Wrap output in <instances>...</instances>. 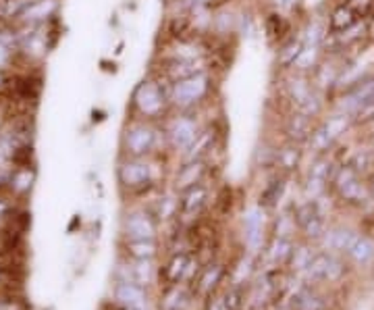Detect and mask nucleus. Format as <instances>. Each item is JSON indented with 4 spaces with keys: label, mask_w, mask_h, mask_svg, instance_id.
Here are the masks:
<instances>
[{
    "label": "nucleus",
    "mask_w": 374,
    "mask_h": 310,
    "mask_svg": "<svg viewBox=\"0 0 374 310\" xmlns=\"http://www.w3.org/2000/svg\"><path fill=\"white\" fill-rule=\"evenodd\" d=\"M215 78L210 71L196 73L192 78L175 81L171 85V104L179 113H196L213 94Z\"/></svg>",
    "instance_id": "nucleus-2"
},
{
    "label": "nucleus",
    "mask_w": 374,
    "mask_h": 310,
    "mask_svg": "<svg viewBox=\"0 0 374 310\" xmlns=\"http://www.w3.org/2000/svg\"><path fill=\"white\" fill-rule=\"evenodd\" d=\"M301 48H303L301 36H299V34L298 36L292 34L283 44L277 46V65H279L281 69H285V71H292L294 65H296V61H298Z\"/></svg>",
    "instance_id": "nucleus-17"
},
{
    "label": "nucleus",
    "mask_w": 374,
    "mask_h": 310,
    "mask_svg": "<svg viewBox=\"0 0 374 310\" xmlns=\"http://www.w3.org/2000/svg\"><path fill=\"white\" fill-rule=\"evenodd\" d=\"M354 125H368L374 121V98H371L368 102H364L354 115Z\"/></svg>",
    "instance_id": "nucleus-37"
},
{
    "label": "nucleus",
    "mask_w": 374,
    "mask_h": 310,
    "mask_svg": "<svg viewBox=\"0 0 374 310\" xmlns=\"http://www.w3.org/2000/svg\"><path fill=\"white\" fill-rule=\"evenodd\" d=\"M150 279H152L150 260H138L131 269V281L134 283H150Z\"/></svg>",
    "instance_id": "nucleus-36"
},
{
    "label": "nucleus",
    "mask_w": 374,
    "mask_h": 310,
    "mask_svg": "<svg viewBox=\"0 0 374 310\" xmlns=\"http://www.w3.org/2000/svg\"><path fill=\"white\" fill-rule=\"evenodd\" d=\"M6 85H8V76H6V71H4V69H0V92H2Z\"/></svg>",
    "instance_id": "nucleus-46"
},
{
    "label": "nucleus",
    "mask_w": 374,
    "mask_h": 310,
    "mask_svg": "<svg viewBox=\"0 0 374 310\" xmlns=\"http://www.w3.org/2000/svg\"><path fill=\"white\" fill-rule=\"evenodd\" d=\"M347 254H350L356 262L366 265V262H371L374 258V241L373 239H368V237H364V235H358V239L354 241V246L350 248Z\"/></svg>",
    "instance_id": "nucleus-24"
},
{
    "label": "nucleus",
    "mask_w": 374,
    "mask_h": 310,
    "mask_svg": "<svg viewBox=\"0 0 374 310\" xmlns=\"http://www.w3.org/2000/svg\"><path fill=\"white\" fill-rule=\"evenodd\" d=\"M4 211H6V204H4V202H2V200H0V215H2V213H4Z\"/></svg>",
    "instance_id": "nucleus-48"
},
{
    "label": "nucleus",
    "mask_w": 374,
    "mask_h": 310,
    "mask_svg": "<svg viewBox=\"0 0 374 310\" xmlns=\"http://www.w3.org/2000/svg\"><path fill=\"white\" fill-rule=\"evenodd\" d=\"M299 160H301V150H299V144H294V142L277 150V158H275V162L283 167L285 171H294L299 164Z\"/></svg>",
    "instance_id": "nucleus-25"
},
{
    "label": "nucleus",
    "mask_w": 374,
    "mask_h": 310,
    "mask_svg": "<svg viewBox=\"0 0 374 310\" xmlns=\"http://www.w3.org/2000/svg\"><path fill=\"white\" fill-rule=\"evenodd\" d=\"M125 235L129 239H154L156 225L146 213H131L125 219Z\"/></svg>",
    "instance_id": "nucleus-15"
},
{
    "label": "nucleus",
    "mask_w": 374,
    "mask_h": 310,
    "mask_svg": "<svg viewBox=\"0 0 374 310\" xmlns=\"http://www.w3.org/2000/svg\"><path fill=\"white\" fill-rule=\"evenodd\" d=\"M318 127L322 129V134L331 140V144L335 146L345 132H350V127H354V117L350 113H343V111H331L320 123Z\"/></svg>",
    "instance_id": "nucleus-9"
},
{
    "label": "nucleus",
    "mask_w": 374,
    "mask_h": 310,
    "mask_svg": "<svg viewBox=\"0 0 374 310\" xmlns=\"http://www.w3.org/2000/svg\"><path fill=\"white\" fill-rule=\"evenodd\" d=\"M210 29L217 34V36H231L237 31V15L229 8L224 10H217L213 15V25Z\"/></svg>",
    "instance_id": "nucleus-23"
},
{
    "label": "nucleus",
    "mask_w": 374,
    "mask_h": 310,
    "mask_svg": "<svg viewBox=\"0 0 374 310\" xmlns=\"http://www.w3.org/2000/svg\"><path fill=\"white\" fill-rule=\"evenodd\" d=\"M206 200H208V190L202 183H198V185H194V188H189L187 192L181 194L179 211H181V215L185 219H192V217H196L204 209Z\"/></svg>",
    "instance_id": "nucleus-14"
},
{
    "label": "nucleus",
    "mask_w": 374,
    "mask_h": 310,
    "mask_svg": "<svg viewBox=\"0 0 374 310\" xmlns=\"http://www.w3.org/2000/svg\"><path fill=\"white\" fill-rule=\"evenodd\" d=\"M127 250L136 260H150L156 254L154 239H129Z\"/></svg>",
    "instance_id": "nucleus-28"
},
{
    "label": "nucleus",
    "mask_w": 374,
    "mask_h": 310,
    "mask_svg": "<svg viewBox=\"0 0 374 310\" xmlns=\"http://www.w3.org/2000/svg\"><path fill=\"white\" fill-rule=\"evenodd\" d=\"M215 138H217V134H215V129H213L210 125H208V127H202L200 134H198V138L194 140V144L181 155V158H183V160H204V156L213 150Z\"/></svg>",
    "instance_id": "nucleus-19"
},
{
    "label": "nucleus",
    "mask_w": 374,
    "mask_h": 310,
    "mask_svg": "<svg viewBox=\"0 0 374 310\" xmlns=\"http://www.w3.org/2000/svg\"><path fill=\"white\" fill-rule=\"evenodd\" d=\"M179 298H181V294H179V290H173L168 296H166V300H164V310H175V307L179 304Z\"/></svg>",
    "instance_id": "nucleus-44"
},
{
    "label": "nucleus",
    "mask_w": 374,
    "mask_h": 310,
    "mask_svg": "<svg viewBox=\"0 0 374 310\" xmlns=\"http://www.w3.org/2000/svg\"><path fill=\"white\" fill-rule=\"evenodd\" d=\"M115 296H117V300H119L125 309L144 310V307H146V294H144L142 286H138V283H134V281H123V283H119Z\"/></svg>",
    "instance_id": "nucleus-18"
},
{
    "label": "nucleus",
    "mask_w": 374,
    "mask_h": 310,
    "mask_svg": "<svg viewBox=\"0 0 374 310\" xmlns=\"http://www.w3.org/2000/svg\"><path fill=\"white\" fill-rule=\"evenodd\" d=\"M57 8H59L57 0H34L19 19L23 21V25H42L50 17H55Z\"/></svg>",
    "instance_id": "nucleus-16"
},
{
    "label": "nucleus",
    "mask_w": 374,
    "mask_h": 310,
    "mask_svg": "<svg viewBox=\"0 0 374 310\" xmlns=\"http://www.w3.org/2000/svg\"><path fill=\"white\" fill-rule=\"evenodd\" d=\"M264 34H266V40L271 44H283L289 36H292V23L289 19L283 15V10H277L273 8L266 19H264Z\"/></svg>",
    "instance_id": "nucleus-11"
},
{
    "label": "nucleus",
    "mask_w": 374,
    "mask_h": 310,
    "mask_svg": "<svg viewBox=\"0 0 374 310\" xmlns=\"http://www.w3.org/2000/svg\"><path fill=\"white\" fill-rule=\"evenodd\" d=\"M356 239H358V235L352 230H331L322 237V241L329 250H339V252H350V248L354 246Z\"/></svg>",
    "instance_id": "nucleus-22"
},
{
    "label": "nucleus",
    "mask_w": 374,
    "mask_h": 310,
    "mask_svg": "<svg viewBox=\"0 0 374 310\" xmlns=\"http://www.w3.org/2000/svg\"><path fill=\"white\" fill-rule=\"evenodd\" d=\"M31 181H34V171H29V169H21V171H15L13 175H10V188L15 190V192H19V194H23V192H27L29 188H31Z\"/></svg>",
    "instance_id": "nucleus-30"
},
{
    "label": "nucleus",
    "mask_w": 374,
    "mask_h": 310,
    "mask_svg": "<svg viewBox=\"0 0 374 310\" xmlns=\"http://www.w3.org/2000/svg\"><path fill=\"white\" fill-rule=\"evenodd\" d=\"M371 194H373V196H374V183H373V188H371Z\"/></svg>",
    "instance_id": "nucleus-50"
},
{
    "label": "nucleus",
    "mask_w": 374,
    "mask_h": 310,
    "mask_svg": "<svg viewBox=\"0 0 374 310\" xmlns=\"http://www.w3.org/2000/svg\"><path fill=\"white\" fill-rule=\"evenodd\" d=\"M341 2H345V0H341Z\"/></svg>",
    "instance_id": "nucleus-51"
},
{
    "label": "nucleus",
    "mask_w": 374,
    "mask_h": 310,
    "mask_svg": "<svg viewBox=\"0 0 374 310\" xmlns=\"http://www.w3.org/2000/svg\"><path fill=\"white\" fill-rule=\"evenodd\" d=\"M173 206H175V202H173V200H168V198H164V200L160 202V209H158V217H160V219H166V217L171 215Z\"/></svg>",
    "instance_id": "nucleus-45"
},
{
    "label": "nucleus",
    "mask_w": 374,
    "mask_h": 310,
    "mask_svg": "<svg viewBox=\"0 0 374 310\" xmlns=\"http://www.w3.org/2000/svg\"><path fill=\"white\" fill-rule=\"evenodd\" d=\"M312 258H314L312 250H308L305 246H301L298 250H294V254H292V265H294V269H298V271H305V269L310 267Z\"/></svg>",
    "instance_id": "nucleus-38"
},
{
    "label": "nucleus",
    "mask_w": 374,
    "mask_h": 310,
    "mask_svg": "<svg viewBox=\"0 0 374 310\" xmlns=\"http://www.w3.org/2000/svg\"><path fill=\"white\" fill-rule=\"evenodd\" d=\"M204 160H183L177 177H175V190L179 194L187 192L189 188L202 183V177H204Z\"/></svg>",
    "instance_id": "nucleus-12"
},
{
    "label": "nucleus",
    "mask_w": 374,
    "mask_h": 310,
    "mask_svg": "<svg viewBox=\"0 0 374 310\" xmlns=\"http://www.w3.org/2000/svg\"><path fill=\"white\" fill-rule=\"evenodd\" d=\"M333 181H335V188H337L339 196L343 200L352 202V204H362L373 196L371 190L360 181V175L350 164H343L341 169H337Z\"/></svg>",
    "instance_id": "nucleus-5"
},
{
    "label": "nucleus",
    "mask_w": 374,
    "mask_h": 310,
    "mask_svg": "<svg viewBox=\"0 0 374 310\" xmlns=\"http://www.w3.org/2000/svg\"><path fill=\"white\" fill-rule=\"evenodd\" d=\"M335 173H337V169L333 167L331 158L318 155V158L310 164V173H308V175H312V177H316V179H322V181L329 183V179L335 177Z\"/></svg>",
    "instance_id": "nucleus-27"
},
{
    "label": "nucleus",
    "mask_w": 374,
    "mask_h": 310,
    "mask_svg": "<svg viewBox=\"0 0 374 310\" xmlns=\"http://www.w3.org/2000/svg\"><path fill=\"white\" fill-rule=\"evenodd\" d=\"M299 310H324V302L316 296H299Z\"/></svg>",
    "instance_id": "nucleus-41"
},
{
    "label": "nucleus",
    "mask_w": 374,
    "mask_h": 310,
    "mask_svg": "<svg viewBox=\"0 0 374 310\" xmlns=\"http://www.w3.org/2000/svg\"><path fill=\"white\" fill-rule=\"evenodd\" d=\"M208 310H223V309H221L219 304H210V307H208Z\"/></svg>",
    "instance_id": "nucleus-49"
},
{
    "label": "nucleus",
    "mask_w": 374,
    "mask_h": 310,
    "mask_svg": "<svg viewBox=\"0 0 374 310\" xmlns=\"http://www.w3.org/2000/svg\"><path fill=\"white\" fill-rule=\"evenodd\" d=\"M202 125L198 121V115L196 113H179V111H173L168 115V121L164 125V138H166V144L183 155L192 144L194 140L198 138Z\"/></svg>",
    "instance_id": "nucleus-4"
},
{
    "label": "nucleus",
    "mask_w": 374,
    "mask_h": 310,
    "mask_svg": "<svg viewBox=\"0 0 374 310\" xmlns=\"http://www.w3.org/2000/svg\"><path fill=\"white\" fill-rule=\"evenodd\" d=\"M283 190H285L283 179L273 181V183L264 190V194H262V198H260V206H273V204H277V202L281 200V196H283Z\"/></svg>",
    "instance_id": "nucleus-31"
},
{
    "label": "nucleus",
    "mask_w": 374,
    "mask_h": 310,
    "mask_svg": "<svg viewBox=\"0 0 374 310\" xmlns=\"http://www.w3.org/2000/svg\"><path fill=\"white\" fill-rule=\"evenodd\" d=\"M314 132V125H312V119L301 115L298 111H292L287 121H285V134L289 138V142L294 144H308L310 136Z\"/></svg>",
    "instance_id": "nucleus-13"
},
{
    "label": "nucleus",
    "mask_w": 374,
    "mask_h": 310,
    "mask_svg": "<svg viewBox=\"0 0 374 310\" xmlns=\"http://www.w3.org/2000/svg\"><path fill=\"white\" fill-rule=\"evenodd\" d=\"M347 164L360 175V173H364V171H368L373 167V153L371 150H358L356 155L352 156V160Z\"/></svg>",
    "instance_id": "nucleus-35"
},
{
    "label": "nucleus",
    "mask_w": 374,
    "mask_h": 310,
    "mask_svg": "<svg viewBox=\"0 0 374 310\" xmlns=\"http://www.w3.org/2000/svg\"><path fill=\"white\" fill-rule=\"evenodd\" d=\"M219 277H221V269H219V267H213V269H208V271H206V275H204V277H202V281H200V283H202L200 288H202L204 292L213 290V288L217 286Z\"/></svg>",
    "instance_id": "nucleus-40"
},
{
    "label": "nucleus",
    "mask_w": 374,
    "mask_h": 310,
    "mask_svg": "<svg viewBox=\"0 0 374 310\" xmlns=\"http://www.w3.org/2000/svg\"><path fill=\"white\" fill-rule=\"evenodd\" d=\"M196 4H202V6H208V8H213V4H215V0H194Z\"/></svg>",
    "instance_id": "nucleus-47"
},
{
    "label": "nucleus",
    "mask_w": 374,
    "mask_h": 310,
    "mask_svg": "<svg viewBox=\"0 0 374 310\" xmlns=\"http://www.w3.org/2000/svg\"><path fill=\"white\" fill-rule=\"evenodd\" d=\"M224 307L226 310H237L241 307V294L237 290H231L224 294Z\"/></svg>",
    "instance_id": "nucleus-43"
},
{
    "label": "nucleus",
    "mask_w": 374,
    "mask_h": 310,
    "mask_svg": "<svg viewBox=\"0 0 374 310\" xmlns=\"http://www.w3.org/2000/svg\"><path fill=\"white\" fill-rule=\"evenodd\" d=\"M299 36L303 40V46H316V48H324L326 40H329V27L326 21L320 19H310L301 29Z\"/></svg>",
    "instance_id": "nucleus-20"
},
{
    "label": "nucleus",
    "mask_w": 374,
    "mask_h": 310,
    "mask_svg": "<svg viewBox=\"0 0 374 310\" xmlns=\"http://www.w3.org/2000/svg\"><path fill=\"white\" fill-rule=\"evenodd\" d=\"M158 125L154 121L134 117L123 129V150L129 158H146L158 146Z\"/></svg>",
    "instance_id": "nucleus-3"
},
{
    "label": "nucleus",
    "mask_w": 374,
    "mask_h": 310,
    "mask_svg": "<svg viewBox=\"0 0 374 310\" xmlns=\"http://www.w3.org/2000/svg\"><path fill=\"white\" fill-rule=\"evenodd\" d=\"M362 17L352 8V4L347 2H339L326 17V27H329V36H339L345 29H350L352 25H356Z\"/></svg>",
    "instance_id": "nucleus-10"
},
{
    "label": "nucleus",
    "mask_w": 374,
    "mask_h": 310,
    "mask_svg": "<svg viewBox=\"0 0 374 310\" xmlns=\"http://www.w3.org/2000/svg\"><path fill=\"white\" fill-rule=\"evenodd\" d=\"M324 59V48H316V46H303L301 52H299L298 61L294 65L292 71H298V73H305V76H312V71L320 65V61Z\"/></svg>",
    "instance_id": "nucleus-21"
},
{
    "label": "nucleus",
    "mask_w": 374,
    "mask_h": 310,
    "mask_svg": "<svg viewBox=\"0 0 374 310\" xmlns=\"http://www.w3.org/2000/svg\"><path fill=\"white\" fill-rule=\"evenodd\" d=\"M301 230H303V233H305L310 239H322V237H324V233H326L324 217H322V215L312 217L308 223H303V225H301Z\"/></svg>",
    "instance_id": "nucleus-32"
},
{
    "label": "nucleus",
    "mask_w": 374,
    "mask_h": 310,
    "mask_svg": "<svg viewBox=\"0 0 374 310\" xmlns=\"http://www.w3.org/2000/svg\"><path fill=\"white\" fill-rule=\"evenodd\" d=\"M371 98H374V73L366 76L364 79H360V81L354 83L352 87L339 92V100L333 104V108L354 115V113H356L364 102H368Z\"/></svg>",
    "instance_id": "nucleus-6"
},
{
    "label": "nucleus",
    "mask_w": 374,
    "mask_h": 310,
    "mask_svg": "<svg viewBox=\"0 0 374 310\" xmlns=\"http://www.w3.org/2000/svg\"><path fill=\"white\" fill-rule=\"evenodd\" d=\"M314 83H312V78L305 76V73H298V71H289V76L285 78V96L289 100V106L292 111L299 108L305 98L314 92Z\"/></svg>",
    "instance_id": "nucleus-8"
},
{
    "label": "nucleus",
    "mask_w": 374,
    "mask_h": 310,
    "mask_svg": "<svg viewBox=\"0 0 374 310\" xmlns=\"http://www.w3.org/2000/svg\"><path fill=\"white\" fill-rule=\"evenodd\" d=\"M329 260H331L329 254H318V256H314L312 262H310V267L305 269V271H308V277L314 279V281H318V279H326Z\"/></svg>",
    "instance_id": "nucleus-29"
},
{
    "label": "nucleus",
    "mask_w": 374,
    "mask_h": 310,
    "mask_svg": "<svg viewBox=\"0 0 374 310\" xmlns=\"http://www.w3.org/2000/svg\"><path fill=\"white\" fill-rule=\"evenodd\" d=\"M324 190H326V181H322V179H316V177L308 175L305 185H303V194H305V198H308L310 202H314L316 198L324 196Z\"/></svg>",
    "instance_id": "nucleus-34"
},
{
    "label": "nucleus",
    "mask_w": 374,
    "mask_h": 310,
    "mask_svg": "<svg viewBox=\"0 0 374 310\" xmlns=\"http://www.w3.org/2000/svg\"><path fill=\"white\" fill-rule=\"evenodd\" d=\"M343 275V265L335 258V256H331V260H329V271H326V279L329 281H335V279H339Z\"/></svg>",
    "instance_id": "nucleus-42"
},
{
    "label": "nucleus",
    "mask_w": 374,
    "mask_h": 310,
    "mask_svg": "<svg viewBox=\"0 0 374 310\" xmlns=\"http://www.w3.org/2000/svg\"><path fill=\"white\" fill-rule=\"evenodd\" d=\"M292 254H294V246H292V241H289L287 237H279V235H277V237L271 241V248H268L271 260H275V262H285V260L292 258Z\"/></svg>",
    "instance_id": "nucleus-26"
},
{
    "label": "nucleus",
    "mask_w": 374,
    "mask_h": 310,
    "mask_svg": "<svg viewBox=\"0 0 374 310\" xmlns=\"http://www.w3.org/2000/svg\"><path fill=\"white\" fill-rule=\"evenodd\" d=\"M171 81L150 73L142 79L131 94V115L138 119H146L158 123L160 119H166L173 113L171 104Z\"/></svg>",
    "instance_id": "nucleus-1"
},
{
    "label": "nucleus",
    "mask_w": 374,
    "mask_h": 310,
    "mask_svg": "<svg viewBox=\"0 0 374 310\" xmlns=\"http://www.w3.org/2000/svg\"><path fill=\"white\" fill-rule=\"evenodd\" d=\"M237 34H241L243 38H252L256 34V23L250 13H241L237 17Z\"/></svg>",
    "instance_id": "nucleus-39"
},
{
    "label": "nucleus",
    "mask_w": 374,
    "mask_h": 310,
    "mask_svg": "<svg viewBox=\"0 0 374 310\" xmlns=\"http://www.w3.org/2000/svg\"><path fill=\"white\" fill-rule=\"evenodd\" d=\"M187 267H192L189 258H187L185 254H177V256L171 260V265H168V279L179 281V279L187 273Z\"/></svg>",
    "instance_id": "nucleus-33"
},
{
    "label": "nucleus",
    "mask_w": 374,
    "mask_h": 310,
    "mask_svg": "<svg viewBox=\"0 0 374 310\" xmlns=\"http://www.w3.org/2000/svg\"><path fill=\"white\" fill-rule=\"evenodd\" d=\"M154 177V169L148 158H125L119 167V181L123 188L136 190L148 185Z\"/></svg>",
    "instance_id": "nucleus-7"
}]
</instances>
